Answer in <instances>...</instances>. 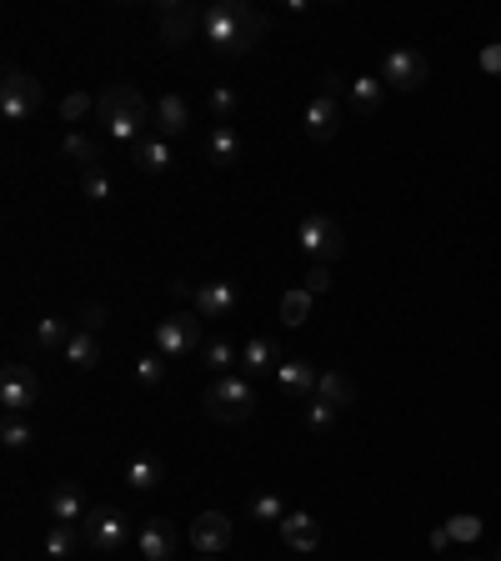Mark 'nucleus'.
Here are the masks:
<instances>
[{
    "label": "nucleus",
    "instance_id": "1",
    "mask_svg": "<svg viewBox=\"0 0 501 561\" xmlns=\"http://www.w3.org/2000/svg\"><path fill=\"white\" fill-rule=\"evenodd\" d=\"M201 36L211 41L216 56H246L266 36V16L246 0H216L211 11H201Z\"/></svg>",
    "mask_w": 501,
    "mask_h": 561
},
{
    "label": "nucleus",
    "instance_id": "3",
    "mask_svg": "<svg viewBox=\"0 0 501 561\" xmlns=\"http://www.w3.org/2000/svg\"><path fill=\"white\" fill-rule=\"evenodd\" d=\"M201 406H206L211 421H221V426H241V421H251V411H256V386H251L246 376H216Z\"/></svg>",
    "mask_w": 501,
    "mask_h": 561
},
{
    "label": "nucleus",
    "instance_id": "12",
    "mask_svg": "<svg viewBox=\"0 0 501 561\" xmlns=\"http://www.w3.org/2000/svg\"><path fill=\"white\" fill-rule=\"evenodd\" d=\"M191 546L206 551V556H221V551L231 546V516H226V511H201V516L191 521Z\"/></svg>",
    "mask_w": 501,
    "mask_h": 561
},
{
    "label": "nucleus",
    "instance_id": "4",
    "mask_svg": "<svg viewBox=\"0 0 501 561\" xmlns=\"http://www.w3.org/2000/svg\"><path fill=\"white\" fill-rule=\"evenodd\" d=\"M341 131V76H321V91L306 101V136L311 141H331Z\"/></svg>",
    "mask_w": 501,
    "mask_h": 561
},
{
    "label": "nucleus",
    "instance_id": "17",
    "mask_svg": "<svg viewBox=\"0 0 501 561\" xmlns=\"http://www.w3.org/2000/svg\"><path fill=\"white\" fill-rule=\"evenodd\" d=\"M316 381H321V371H311V361H281L276 366V386L286 391V396H316Z\"/></svg>",
    "mask_w": 501,
    "mask_h": 561
},
{
    "label": "nucleus",
    "instance_id": "36",
    "mask_svg": "<svg viewBox=\"0 0 501 561\" xmlns=\"http://www.w3.org/2000/svg\"><path fill=\"white\" fill-rule=\"evenodd\" d=\"M446 531H451V541H466V546H471V541L481 536V516H451Z\"/></svg>",
    "mask_w": 501,
    "mask_h": 561
},
{
    "label": "nucleus",
    "instance_id": "20",
    "mask_svg": "<svg viewBox=\"0 0 501 561\" xmlns=\"http://www.w3.org/2000/svg\"><path fill=\"white\" fill-rule=\"evenodd\" d=\"M61 356H66V361H71L76 371H91V366H101V336H96V331H81V326H76V336L66 341V351H61Z\"/></svg>",
    "mask_w": 501,
    "mask_h": 561
},
{
    "label": "nucleus",
    "instance_id": "39",
    "mask_svg": "<svg viewBox=\"0 0 501 561\" xmlns=\"http://www.w3.org/2000/svg\"><path fill=\"white\" fill-rule=\"evenodd\" d=\"M106 321H111V311H106V306H101V301H96V306H86V311H81V331H96V336H101V331H106Z\"/></svg>",
    "mask_w": 501,
    "mask_h": 561
},
{
    "label": "nucleus",
    "instance_id": "34",
    "mask_svg": "<svg viewBox=\"0 0 501 561\" xmlns=\"http://www.w3.org/2000/svg\"><path fill=\"white\" fill-rule=\"evenodd\" d=\"M81 186H86V196H91V201H111V176H106L101 166L81 171Z\"/></svg>",
    "mask_w": 501,
    "mask_h": 561
},
{
    "label": "nucleus",
    "instance_id": "11",
    "mask_svg": "<svg viewBox=\"0 0 501 561\" xmlns=\"http://www.w3.org/2000/svg\"><path fill=\"white\" fill-rule=\"evenodd\" d=\"M156 16H161V41H166V46H186V41L201 31V11L181 6V0H161Z\"/></svg>",
    "mask_w": 501,
    "mask_h": 561
},
{
    "label": "nucleus",
    "instance_id": "5",
    "mask_svg": "<svg viewBox=\"0 0 501 561\" xmlns=\"http://www.w3.org/2000/svg\"><path fill=\"white\" fill-rule=\"evenodd\" d=\"M296 236H301V251H306L316 266L346 256V231H341V221H331V216H321V211H311V216L301 221Z\"/></svg>",
    "mask_w": 501,
    "mask_h": 561
},
{
    "label": "nucleus",
    "instance_id": "7",
    "mask_svg": "<svg viewBox=\"0 0 501 561\" xmlns=\"http://www.w3.org/2000/svg\"><path fill=\"white\" fill-rule=\"evenodd\" d=\"M41 96H46V91H41L36 76L6 66V81H0V116H6V121H31L36 106H41Z\"/></svg>",
    "mask_w": 501,
    "mask_h": 561
},
{
    "label": "nucleus",
    "instance_id": "26",
    "mask_svg": "<svg viewBox=\"0 0 501 561\" xmlns=\"http://www.w3.org/2000/svg\"><path fill=\"white\" fill-rule=\"evenodd\" d=\"M71 336H76V326H71L66 316H41V321H36V346H41V351H66Z\"/></svg>",
    "mask_w": 501,
    "mask_h": 561
},
{
    "label": "nucleus",
    "instance_id": "22",
    "mask_svg": "<svg viewBox=\"0 0 501 561\" xmlns=\"http://www.w3.org/2000/svg\"><path fill=\"white\" fill-rule=\"evenodd\" d=\"M81 526L76 521H51V531H46V556L51 561H71L76 556V546H81Z\"/></svg>",
    "mask_w": 501,
    "mask_h": 561
},
{
    "label": "nucleus",
    "instance_id": "23",
    "mask_svg": "<svg viewBox=\"0 0 501 561\" xmlns=\"http://www.w3.org/2000/svg\"><path fill=\"white\" fill-rule=\"evenodd\" d=\"M316 396H321L326 406L346 411V406L356 401V386H351V376H346V371H321V381H316Z\"/></svg>",
    "mask_w": 501,
    "mask_h": 561
},
{
    "label": "nucleus",
    "instance_id": "35",
    "mask_svg": "<svg viewBox=\"0 0 501 561\" xmlns=\"http://www.w3.org/2000/svg\"><path fill=\"white\" fill-rule=\"evenodd\" d=\"M136 376H141L146 386H156V381H166V356H161V351H151V356H141V361H136Z\"/></svg>",
    "mask_w": 501,
    "mask_h": 561
},
{
    "label": "nucleus",
    "instance_id": "9",
    "mask_svg": "<svg viewBox=\"0 0 501 561\" xmlns=\"http://www.w3.org/2000/svg\"><path fill=\"white\" fill-rule=\"evenodd\" d=\"M426 76H431V66H426V56H421L416 46H396V51H386V61H381V81H386L391 91H421Z\"/></svg>",
    "mask_w": 501,
    "mask_h": 561
},
{
    "label": "nucleus",
    "instance_id": "44",
    "mask_svg": "<svg viewBox=\"0 0 501 561\" xmlns=\"http://www.w3.org/2000/svg\"><path fill=\"white\" fill-rule=\"evenodd\" d=\"M496 561H501V551H496Z\"/></svg>",
    "mask_w": 501,
    "mask_h": 561
},
{
    "label": "nucleus",
    "instance_id": "13",
    "mask_svg": "<svg viewBox=\"0 0 501 561\" xmlns=\"http://www.w3.org/2000/svg\"><path fill=\"white\" fill-rule=\"evenodd\" d=\"M176 546H181V531H176V521H166V516H151V521L141 526V556H146V561H171V556H176Z\"/></svg>",
    "mask_w": 501,
    "mask_h": 561
},
{
    "label": "nucleus",
    "instance_id": "16",
    "mask_svg": "<svg viewBox=\"0 0 501 561\" xmlns=\"http://www.w3.org/2000/svg\"><path fill=\"white\" fill-rule=\"evenodd\" d=\"M276 531H281V541H286L291 551H301V556H311V551L321 546V521H311L306 511H286V521H281Z\"/></svg>",
    "mask_w": 501,
    "mask_h": 561
},
{
    "label": "nucleus",
    "instance_id": "10",
    "mask_svg": "<svg viewBox=\"0 0 501 561\" xmlns=\"http://www.w3.org/2000/svg\"><path fill=\"white\" fill-rule=\"evenodd\" d=\"M36 396H41V381H36V371H31V366L11 361L6 371H0V406H6L11 416L31 411V406H36Z\"/></svg>",
    "mask_w": 501,
    "mask_h": 561
},
{
    "label": "nucleus",
    "instance_id": "19",
    "mask_svg": "<svg viewBox=\"0 0 501 561\" xmlns=\"http://www.w3.org/2000/svg\"><path fill=\"white\" fill-rule=\"evenodd\" d=\"M131 156H136V166L141 171H151V176H161V171H171V146H166V136H141L136 146H131Z\"/></svg>",
    "mask_w": 501,
    "mask_h": 561
},
{
    "label": "nucleus",
    "instance_id": "30",
    "mask_svg": "<svg viewBox=\"0 0 501 561\" xmlns=\"http://www.w3.org/2000/svg\"><path fill=\"white\" fill-rule=\"evenodd\" d=\"M201 356H206V366H211L216 376H231V366L241 361V351H236L231 341H206V346H201Z\"/></svg>",
    "mask_w": 501,
    "mask_h": 561
},
{
    "label": "nucleus",
    "instance_id": "43",
    "mask_svg": "<svg viewBox=\"0 0 501 561\" xmlns=\"http://www.w3.org/2000/svg\"><path fill=\"white\" fill-rule=\"evenodd\" d=\"M466 561H481V556H466Z\"/></svg>",
    "mask_w": 501,
    "mask_h": 561
},
{
    "label": "nucleus",
    "instance_id": "38",
    "mask_svg": "<svg viewBox=\"0 0 501 561\" xmlns=\"http://www.w3.org/2000/svg\"><path fill=\"white\" fill-rule=\"evenodd\" d=\"M251 511H256V521H276V526L286 521V506H281V496H256V501H251Z\"/></svg>",
    "mask_w": 501,
    "mask_h": 561
},
{
    "label": "nucleus",
    "instance_id": "25",
    "mask_svg": "<svg viewBox=\"0 0 501 561\" xmlns=\"http://www.w3.org/2000/svg\"><path fill=\"white\" fill-rule=\"evenodd\" d=\"M206 156H211V166H236V161H241V136H236V126H216L211 141H206Z\"/></svg>",
    "mask_w": 501,
    "mask_h": 561
},
{
    "label": "nucleus",
    "instance_id": "18",
    "mask_svg": "<svg viewBox=\"0 0 501 561\" xmlns=\"http://www.w3.org/2000/svg\"><path fill=\"white\" fill-rule=\"evenodd\" d=\"M51 521H86V496H81V481H61L51 491Z\"/></svg>",
    "mask_w": 501,
    "mask_h": 561
},
{
    "label": "nucleus",
    "instance_id": "15",
    "mask_svg": "<svg viewBox=\"0 0 501 561\" xmlns=\"http://www.w3.org/2000/svg\"><path fill=\"white\" fill-rule=\"evenodd\" d=\"M231 306H236V286H231V281H206V286H196V296H191V311H196L201 321H221V316H231Z\"/></svg>",
    "mask_w": 501,
    "mask_h": 561
},
{
    "label": "nucleus",
    "instance_id": "21",
    "mask_svg": "<svg viewBox=\"0 0 501 561\" xmlns=\"http://www.w3.org/2000/svg\"><path fill=\"white\" fill-rule=\"evenodd\" d=\"M241 366H246L251 376H261V371L281 366V346H276L271 336H251V341L241 346Z\"/></svg>",
    "mask_w": 501,
    "mask_h": 561
},
{
    "label": "nucleus",
    "instance_id": "32",
    "mask_svg": "<svg viewBox=\"0 0 501 561\" xmlns=\"http://www.w3.org/2000/svg\"><path fill=\"white\" fill-rule=\"evenodd\" d=\"M0 441H6L11 451H26L36 436H31V426H26L21 416H6V426H0Z\"/></svg>",
    "mask_w": 501,
    "mask_h": 561
},
{
    "label": "nucleus",
    "instance_id": "24",
    "mask_svg": "<svg viewBox=\"0 0 501 561\" xmlns=\"http://www.w3.org/2000/svg\"><path fill=\"white\" fill-rule=\"evenodd\" d=\"M381 101H386V81H381V76H356V81H351V106H356L361 116H376Z\"/></svg>",
    "mask_w": 501,
    "mask_h": 561
},
{
    "label": "nucleus",
    "instance_id": "33",
    "mask_svg": "<svg viewBox=\"0 0 501 561\" xmlns=\"http://www.w3.org/2000/svg\"><path fill=\"white\" fill-rule=\"evenodd\" d=\"M211 116H216V126H231V116H236V91L231 86L211 91Z\"/></svg>",
    "mask_w": 501,
    "mask_h": 561
},
{
    "label": "nucleus",
    "instance_id": "29",
    "mask_svg": "<svg viewBox=\"0 0 501 561\" xmlns=\"http://www.w3.org/2000/svg\"><path fill=\"white\" fill-rule=\"evenodd\" d=\"M281 321H286V326H306V321H311V291H306V286H296V291L281 296Z\"/></svg>",
    "mask_w": 501,
    "mask_h": 561
},
{
    "label": "nucleus",
    "instance_id": "40",
    "mask_svg": "<svg viewBox=\"0 0 501 561\" xmlns=\"http://www.w3.org/2000/svg\"><path fill=\"white\" fill-rule=\"evenodd\" d=\"M326 286H331V271H326V266H311V271H306V291H311V296H321Z\"/></svg>",
    "mask_w": 501,
    "mask_h": 561
},
{
    "label": "nucleus",
    "instance_id": "2",
    "mask_svg": "<svg viewBox=\"0 0 501 561\" xmlns=\"http://www.w3.org/2000/svg\"><path fill=\"white\" fill-rule=\"evenodd\" d=\"M96 116H101V126L116 136V141H126V146H136L141 136H146V126H151V106H146V96L136 91V86H106L101 96H96Z\"/></svg>",
    "mask_w": 501,
    "mask_h": 561
},
{
    "label": "nucleus",
    "instance_id": "8",
    "mask_svg": "<svg viewBox=\"0 0 501 561\" xmlns=\"http://www.w3.org/2000/svg\"><path fill=\"white\" fill-rule=\"evenodd\" d=\"M206 341H201V316L196 311H176V316H166V321H156V351L171 361V356H191V351H201Z\"/></svg>",
    "mask_w": 501,
    "mask_h": 561
},
{
    "label": "nucleus",
    "instance_id": "6",
    "mask_svg": "<svg viewBox=\"0 0 501 561\" xmlns=\"http://www.w3.org/2000/svg\"><path fill=\"white\" fill-rule=\"evenodd\" d=\"M81 531H86V541H91L96 551H106V556H116V551L131 541V521H126L121 506H91L86 521H81Z\"/></svg>",
    "mask_w": 501,
    "mask_h": 561
},
{
    "label": "nucleus",
    "instance_id": "31",
    "mask_svg": "<svg viewBox=\"0 0 501 561\" xmlns=\"http://www.w3.org/2000/svg\"><path fill=\"white\" fill-rule=\"evenodd\" d=\"M306 426H311L316 436H326V431L336 426V406H326L321 396H311V401H306Z\"/></svg>",
    "mask_w": 501,
    "mask_h": 561
},
{
    "label": "nucleus",
    "instance_id": "14",
    "mask_svg": "<svg viewBox=\"0 0 501 561\" xmlns=\"http://www.w3.org/2000/svg\"><path fill=\"white\" fill-rule=\"evenodd\" d=\"M151 131L156 136H186L191 131V106H186V96H176V91H166L161 101H156V116H151Z\"/></svg>",
    "mask_w": 501,
    "mask_h": 561
},
{
    "label": "nucleus",
    "instance_id": "42",
    "mask_svg": "<svg viewBox=\"0 0 501 561\" xmlns=\"http://www.w3.org/2000/svg\"><path fill=\"white\" fill-rule=\"evenodd\" d=\"M446 546H451V531L436 526V531H431V551H446Z\"/></svg>",
    "mask_w": 501,
    "mask_h": 561
},
{
    "label": "nucleus",
    "instance_id": "41",
    "mask_svg": "<svg viewBox=\"0 0 501 561\" xmlns=\"http://www.w3.org/2000/svg\"><path fill=\"white\" fill-rule=\"evenodd\" d=\"M481 71H486V76H501V41H491V46L481 51Z\"/></svg>",
    "mask_w": 501,
    "mask_h": 561
},
{
    "label": "nucleus",
    "instance_id": "27",
    "mask_svg": "<svg viewBox=\"0 0 501 561\" xmlns=\"http://www.w3.org/2000/svg\"><path fill=\"white\" fill-rule=\"evenodd\" d=\"M61 151H66V161H76L81 171H91V166H101V146H96L91 136H81V131H66V141H61Z\"/></svg>",
    "mask_w": 501,
    "mask_h": 561
},
{
    "label": "nucleus",
    "instance_id": "37",
    "mask_svg": "<svg viewBox=\"0 0 501 561\" xmlns=\"http://www.w3.org/2000/svg\"><path fill=\"white\" fill-rule=\"evenodd\" d=\"M91 111H96V101H91L86 91H71V96L61 101V116H66V121H81V116H91Z\"/></svg>",
    "mask_w": 501,
    "mask_h": 561
},
{
    "label": "nucleus",
    "instance_id": "28",
    "mask_svg": "<svg viewBox=\"0 0 501 561\" xmlns=\"http://www.w3.org/2000/svg\"><path fill=\"white\" fill-rule=\"evenodd\" d=\"M161 461L156 456H136L131 466H126V486H136V491H151V486H161Z\"/></svg>",
    "mask_w": 501,
    "mask_h": 561
}]
</instances>
